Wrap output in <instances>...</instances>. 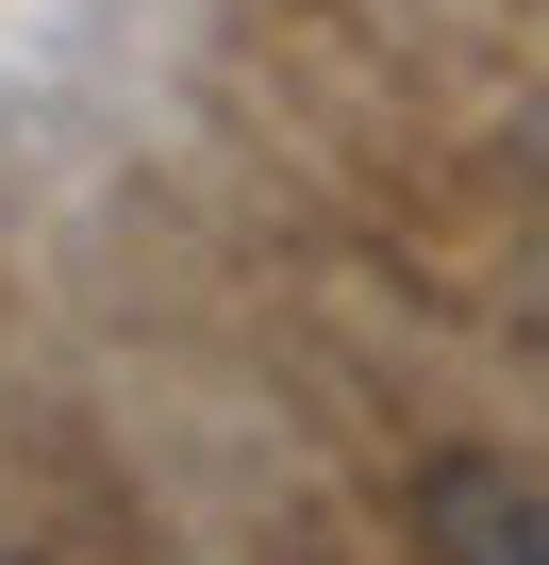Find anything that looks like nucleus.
Returning <instances> with one entry per match:
<instances>
[{"label":"nucleus","mask_w":549,"mask_h":565,"mask_svg":"<svg viewBox=\"0 0 549 565\" xmlns=\"http://www.w3.org/2000/svg\"><path fill=\"white\" fill-rule=\"evenodd\" d=\"M416 532H433V565H549V482L499 466V449H433L416 466Z\"/></svg>","instance_id":"f257e3e1"}]
</instances>
